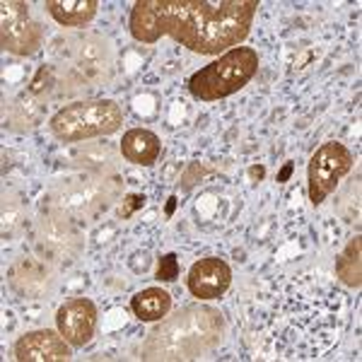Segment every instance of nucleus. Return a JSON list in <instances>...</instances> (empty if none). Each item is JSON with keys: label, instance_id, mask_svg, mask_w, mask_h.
<instances>
[{"label": "nucleus", "instance_id": "16", "mask_svg": "<svg viewBox=\"0 0 362 362\" xmlns=\"http://www.w3.org/2000/svg\"><path fill=\"white\" fill-rule=\"evenodd\" d=\"M174 208H177V198H169V203H167V215H172V213H174Z\"/></svg>", "mask_w": 362, "mask_h": 362}, {"label": "nucleus", "instance_id": "5", "mask_svg": "<svg viewBox=\"0 0 362 362\" xmlns=\"http://www.w3.org/2000/svg\"><path fill=\"white\" fill-rule=\"evenodd\" d=\"M44 44V27L29 17V5L22 0L0 3V46L15 56H32Z\"/></svg>", "mask_w": 362, "mask_h": 362}, {"label": "nucleus", "instance_id": "11", "mask_svg": "<svg viewBox=\"0 0 362 362\" xmlns=\"http://www.w3.org/2000/svg\"><path fill=\"white\" fill-rule=\"evenodd\" d=\"M131 309L140 321H162L172 309V295L162 288H145L133 295Z\"/></svg>", "mask_w": 362, "mask_h": 362}, {"label": "nucleus", "instance_id": "13", "mask_svg": "<svg viewBox=\"0 0 362 362\" xmlns=\"http://www.w3.org/2000/svg\"><path fill=\"white\" fill-rule=\"evenodd\" d=\"M155 278L160 280V283H174V280L179 278V259H177V254H174V251L160 256Z\"/></svg>", "mask_w": 362, "mask_h": 362}, {"label": "nucleus", "instance_id": "12", "mask_svg": "<svg viewBox=\"0 0 362 362\" xmlns=\"http://www.w3.org/2000/svg\"><path fill=\"white\" fill-rule=\"evenodd\" d=\"M336 278L348 288L358 290L362 285V237H353L346 249L336 256Z\"/></svg>", "mask_w": 362, "mask_h": 362}, {"label": "nucleus", "instance_id": "4", "mask_svg": "<svg viewBox=\"0 0 362 362\" xmlns=\"http://www.w3.org/2000/svg\"><path fill=\"white\" fill-rule=\"evenodd\" d=\"M353 153L343 143H336V140H329V143L314 150L307 167L309 201L314 206H321L326 201V196H331L336 191L338 181L353 169Z\"/></svg>", "mask_w": 362, "mask_h": 362}, {"label": "nucleus", "instance_id": "17", "mask_svg": "<svg viewBox=\"0 0 362 362\" xmlns=\"http://www.w3.org/2000/svg\"><path fill=\"white\" fill-rule=\"evenodd\" d=\"M251 174H254V177H264V167H251Z\"/></svg>", "mask_w": 362, "mask_h": 362}, {"label": "nucleus", "instance_id": "1", "mask_svg": "<svg viewBox=\"0 0 362 362\" xmlns=\"http://www.w3.org/2000/svg\"><path fill=\"white\" fill-rule=\"evenodd\" d=\"M259 0H138L128 17L133 39L162 37L201 56H223L249 37Z\"/></svg>", "mask_w": 362, "mask_h": 362}, {"label": "nucleus", "instance_id": "15", "mask_svg": "<svg viewBox=\"0 0 362 362\" xmlns=\"http://www.w3.org/2000/svg\"><path fill=\"white\" fill-rule=\"evenodd\" d=\"M293 169H295L293 162H285V167L278 172V184H285V181L290 179V174H293Z\"/></svg>", "mask_w": 362, "mask_h": 362}, {"label": "nucleus", "instance_id": "2", "mask_svg": "<svg viewBox=\"0 0 362 362\" xmlns=\"http://www.w3.org/2000/svg\"><path fill=\"white\" fill-rule=\"evenodd\" d=\"M259 73V51L251 46H235L218 61L196 70L189 78V92L198 102H220L235 95Z\"/></svg>", "mask_w": 362, "mask_h": 362}, {"label": "nucleus", "instance_id": "6", "mask_svg": "<svg viewBox=\"0 0 362 362\" xmlns=\"http://www.w3.org/2000/svg\"><path fill=\"white\" fill-rule=\"evenodd\" d=\"M97 307L87 297L66 300L56 312V329L73 348H83L92 341L97 329Z\"/></svg>", "mask_w": 362, "mask_h": 362}, {"label": "nucleus", "instance_id": "7", "mask_svg": "<svg viewBox=\"0 0 362 362\" xmlns=\"http://www.w3.org/2000/svg\"><path fill=\"white\" fill-rule=\"evenodd\" d=\"M73 346L61 336V331L37 329L27 331L15 343V360L20 362H68L73 358Z\"/></svg>", "mask_w": 362, "mask_h": 362}, {"label": "nucleus", "instance_id": "8", "mask_svg": "<svg viewBox=\"0 0 362 362\" xmlns=\"http://www.w3.org/2000/svg\"><path fill=\"white\" fill-rule=\"evenodd\" d=\"M232 283V271L225 259L220 256H208V259L196 261L189 268V293L198 297V300H220Z\"/></svg>", "mask_w": 362, "mask_h": 362}, {"label": "nucleus", "instance_id": "9", "mask_svg": "<svg viewBox=\"0 0 362 362\" xmlns=\"http://www.w3.org/2000/svg\"><path fill=\"white\" fill-rule=\"evenodd\" d=\"M121 155L138 167H150L162 155V140L148 128H128L121 140Z\"/></svg>", "mask_w": 362, "mask_h": 362}, {"label": "nucleus", "instance_id": "3", "mask_svg": "<svg viewBox=\"0 0 362 362\" xmlns=\"http://www.w3.org/2000/svg\"><path fill=\"white\" fill-rule=\"evenodd\" d=\"M124 124V109L114 99L75 102L51 116V133L63 143H80L99 136H112Z\"/></svg>", "mask_w": 362, "mask_h": 362}, {"label": "nucleus", "instance_id": "14", "mask_svg": "<svg viewBox=\"0 0 362 362\" xmlns=\"http://www.w3.org/2000/svg\"><path fill=\"white\" fill-rule=\"evenodd\" d=\"M128 201V208L124 210V215H131L133 210H138V208H143L145 206V196H138V194H131L126 198Z\"/></svg>", "mask_w": 362, "mask_h": 362}, {"label": "nucleus", "instance_id": "10", "mask_svg": "<svg viewBox=\"0 0 362 362\" xmlns=\"http://www.w3.org/2000/svg\"><path fill=\"white\" fill-rule=\"evenodd\" d=\"M97 0H46V10L61 27H85L95 20Z\"/></svg>", "mask_w": 362, "mask_h": 362}]
</instances>
